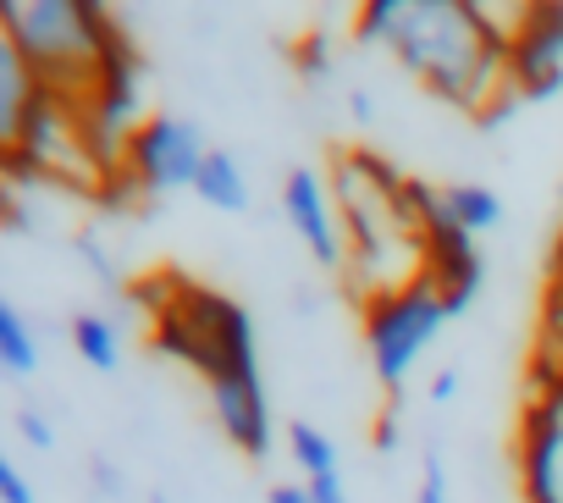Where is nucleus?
<instances>
[{
    "instance_id": "nucleus-8",
    "label": "nucleus",
    "mask_w": 563,
    "mask_h": 503,
    "mask_svg": "<svg viewBox=\"0 0 563 503\" xmlns=\"http://www.w3.org/2000/svg\"><path fill=\"white\" fill-rule=\"evenodd\" d=\"M508 84L519 106L563 95V7H536L530 29L508 51Z\"/></svg>"
},
{
    "instance_id": "nucleus-2",
    "label": "nucleus",
    "mask_w": 563,
    "mask_h": 503,
    "mask_svg": "<svg viewBox=\"0 0 563 503\" xmlns=\"http://www.w3.org/2000/svg\"><path fill=\"white\" fill-rule=\"evenodd\" d=\"M0 40L23 56L45 95L73 106L95 100L117 51L128 45L106 7H78V0H0Z\"/></svg>"
},
{
    "instance_id": "nucleus-9",
    "label": "nucleus",
    "mask_w": 563,
    "mask_h": 503,
    "mask_svg": "<svg viewBox=\"0 0 563 503\" xmlns=\"http://www.w3.org/2000/svg\"><path fill=\"white\" fill-rule=\"evenodd\" d=\"M210 409L227 431V442L249 459H265L271 453V398H265V382H260V365L254 371H221L210 382Z\"/></svg>"
},
{
    "instance_id": "nucleus-1",
    "label": "nucleus",
    "mask_w": 563,
    "mask_h": 503,
    "mask_svg": "<svg viewBox=\"0 0 563 503\" xmlns=\"http://www.w3.org/2000/svg\"><path fill=\"white\" fill-rule=\"evenodd\" d=\"M354 34L365 45H387L426 84V95L475 122H503L519 106L508 56L486 45L470 0H376L354 18Z\"/></svg>"
},
{
    "instance_id": "nucleus-14",
    "label": "nucleus",
    "mask_w": 563,
    "mask_h": 503,
    "mask_svg": "<svg viewBox=\"0 0 563 503\" xmlns=\"http://www.w3.org/2000/svg\"><path fill=\"white\" fill-rule=\"evenodd\" d=\"M0 365H7L12 376H29L40 365V343H34L29 321L12 305H0Z\"/></svg>"
},
{
    "instance_id": "nucleus-6",
    "label": "nucleus",
    "mask_w": 563,
    "mask_h": 503,
    "mask_svg": "<svg viewBox=\"0 0 563 503\" xmlns=\"http://www.w3.org/2000/svg\"><path fill=\"white\" fill-rule=\"evenodd\" d=\"M519 492L525 503H563V382H536L519 415Z\"/></svg>"
},
{
    "instance_id": "nucleus-25",
    "label": "nucleus",
    "mask_w": 563,
    "mask_h": 503,
    "mask_svg": "<svg viewBox=\"0 0 563 503\" xmlns=\"http://www.w3.org/2000/svg\"><path fill=\"white\" fill-rule=\"evenodd\" d=\"M150 503H172V497H166V492H161V497H150Z\"/></svg>"
},
{
    "instance_id": "nucleus-3",
    "label": "nucleus",
    "mask_w": 563,
    "mask_h": 503,
    "mask_svg": "<svg viewBox=\"0 0 563 503\" xmlns=\"http://www.w3.org/2000/svg\"><path fill=\"white\" fill-rule=\"evenodd\" d=\"M161 349L183 354L210 382L221 371H254L260 365L249 310L238 299H221V294H183L172 310H161Z\"/></svg>"
},
{
    "instance_id": "nucleus-16",
    "label": "nucleus",
    "mask_w": 563,
    "mask_h": 503,
    "mask_svg": "<svg viewBox=\"0 0 563 503\" xmlns=\"http://www.w3.org/2000/svg\"><path fill=\"white\" fill-rule=\"evenodd\" d=\"M541 343H563V238L552 249V266H547V294H541Z\"/></svg>"
},
{
    "instance_id": "nucleus-24",
    "label": "nucleus",
    "mask_w": 563,
    "mask_h": 503,
    "mask_svg": "<svg viewBox=\"0 0 563 503\" xmlns=\"http://www.w3.org/2000/svg\"><path fill=\"white\" fill-rule=\"evenodd\" d=\"M349 111H354L360 122H371V117H376V106H371V95H365V89H349Z\"/></svg>"
},
{
    "instance_id": "nucleus-23",
    "label": "nucleus",
    "mask_w": 563,
    "mask_h": 503,
    "mask_svg": "<svg viewBox=\"0 0 563 503\" xmlns=\"http://www.w3.org/2000/svg\"><path fill=\"white\" fill-rule=\"evenodd\" d=\"M271 503H316L310 486H271Z\"/></svg>"
},
{
    "instance_id": "nucleus-7",
    "label": "nucleus",
    "mask_w": 563,
    "mask_h": 503,
    "mask_svg": "<svg viewBox=\"0 0 563 503\" xmlns=\"http://www.w3.org/2000/svg\"><path fill=\"white\" fill-rule=\"evenodd\" d=\"M420 238H426V277L442 288L448 316H464V310L475 305L481 283H486V266H481V255H475V232H464V227L448 216L442 188H431V199H426V227H420Z\"/></svg>"
},
{
    "instance_id": "nucleus-4",
    "label": "nucleus",
    "mask_w": 563,
    "mask_h": 503,
    "mask_svg": "<svg viewBox=\"0 0 563 503\" xmlns=\"http://www.w3.org/2000/svg\"><path fill=\"white\" fill-rule=\"evenodd\" d=\"M448 321H453L448 316V299H442V288L431 277L415 283V288H404V294H393V299H376L365 310V354H371L376 382L393 398L404 393L409 371L420 365V354L437 343V332Z\"/></svg>"
},
{
    "instance_id": "nucleus-13",
    "label": "nucleus",
    "mask_w": 563,
    "mask_h": 503,
    "mask_svg": "<svg viewBox=\"0 0 563 503\" xmlns=\"http://www.w3.org/2000/svg\"><path fill=\"white\" fill-rule=\"evenodd\" d=\"M73 349L95 365V371H117L122 365V343H117V327L95 310H78L73 316Z\"/></svg>"
},
{
    "instance_id": "nucleus-18",
    "label": "nucleus",
    "mask_w": 563,
    "mask_h": 503,
    "mask_svg": "<svg viewBox=\"0 0 563 503\" xmlns=\"http://www.w3.org/2000/svg\"><path fill=\"white\" fill-rule=\"evenodd\" d=\"M415 503H448V475H442V459L431 448L420 459V492H415Z\"/></svg>"
},
{
    "instance_id": "nucleus-5",
    "label": "nucleus",
    "mask_w": 563,
    "mask_h": 503,
    "mask_svg": "<svg viewBox=\"0 0 563 503\" xmlns=\"http://www.w3.org/2000/svg\"><path fill=\"white\" fill-rule=\"evenodd\" d=\"M210 161V144L199 133V122L183 117H150L128 150V172L122 183L139 194H172V188H194L199 172Z\"/></svg>"
},
{
    "instance_id": "nucleus-12",
    "label": "nucleus",
    "mask_w": 563,
    "mask_h": 503,
    "mask_svg": "<svg viewBox=\"0 0 563 503\" xmlns=\"http://www.w3.org/2000/svg\"><path fill=\"white\" fill-rule=\"evenodd\" d=\"M442 205L448 216L464 227V232H492L503 221V199L486 188V183H448L442 188Z\"/></svg>"
},
{
    "instance_id": "nucleus-19",
    "label": "nucleus",
    "mask_w": 563,
    "mask_h": 503,
    "mask_svg": "<svg viewBox=\"0 0 563 503\" xmlns=\"http://www.w3.org/2000/svg\"><path fill=\"white\" fill-rule=\"evenodd\" d=\"M0 503H40L29 475L18 470V459H0Z\"/></svg>"
},
{
    "instance_id": "nucleus-11",
    "label": "nucleus",
    "mask_w": 563,
    "mask_h": 503,
    "mask_svg": "<svg viewBox=\"0 0 563 503\" xmlns=\"http://www.w3.org/2000/svg\"><path fill=\"white\" fill-rule=\"evenodd\" d=\"M194 194H199L210 210H227V216L249 210V177H243L238 155H232V150H210V161H205Z\"/></svg>"
},
{
    "instance_id": "nucleus-15",
    "label": "nucleus",
    "mask_w": 563,
    "mask_h": 503,
    "mask_svg": "<svg viewBox=\"0 0 563 503\" xmlns=\"http://www.w3.org/2000/svg\"><path fill=\"white\" fill-rule=\"evenodd\" d=\"M288 448H294V459H299V470L316 481V475H338V448H332V437L321 431V426H310V420H294L288 426Z\"/></svg>"
},
{
    "instance_id": "nucleus-21",
    "label": "nucleus",
    "mask_w": 563,
    "mask_h": 503,
    "mask_svg": "<svg viewBox=\"0 0 563 503\" xmlns=\"http://www.w3.org/2000/svg\"><path fill=\"white\" fill-rule=\"evenodd\" d=\"M536 382H563V343H541V360H536Z\"/></svg>"
},
{
    "instance_id": "nucleus-20",
    "label": "nucleus",
    "mask_w": 563,
    "mask_h": 503,
    "mask_svg": "<svg viewBox=\"0 0 563 503\" xmlns=\"http://www.w3.org/2000/svg\"><path fill=\"white\" fill-rule=\"evenodd\" d=\"M18 431H23V437H29V442H34L40 453H45V448L56 442V426H51V420H45L40 409H18Z\"/></svg>"
},
{
    "instance_id": "nucleus-22",
    "label": "nucleus",
    "mask_w": 563,
    "mask_h": 503,
    "mask_svg": "<svg viewBox=\"0 0 563 503\" xmlns=\"http://www.w3.org/2000/svg\"><path fill=\"white\" fill-rule=\"evenodd\" d=\"M453 393H459V371H437V376H431V398H437V404H448Z\"/></svg>"
},
{
    "instance_id": "nucleus-10",
    "label": "nucleus",
    "mask_w": 563,
    "mask_h": 503,
    "mask_svg": "<svg viewBox=\"0 0 563 503\" xmlns=\"http://www.w3.org/2000/svg\"><path fill=\"white\" fill-rule=\"evenodd\" d=\"M282 210H288L294 232L305 238V249H310L321 266H343V261H349V232H343V221H338V210H332V199H327L321 172L294 166L288 183H282Z\"/></svg>"
},
{
    "instance_id": "nucleus-17",
    "label": "nucleus",
    "mask_w": 563,
    "mask_h": 503,
    "mask_svg": "<svg viewBox=\"0 0 563 503\" xmlns=\"http://www.w3.org/2000/svg\"><path fill=\"white\" fill-rule=\"evenodd\" d=\"M294 67H299L305 78H327V73H332V51H327V34H310V40H299V51H294Z\"/></svg>"
}]
</instances>
